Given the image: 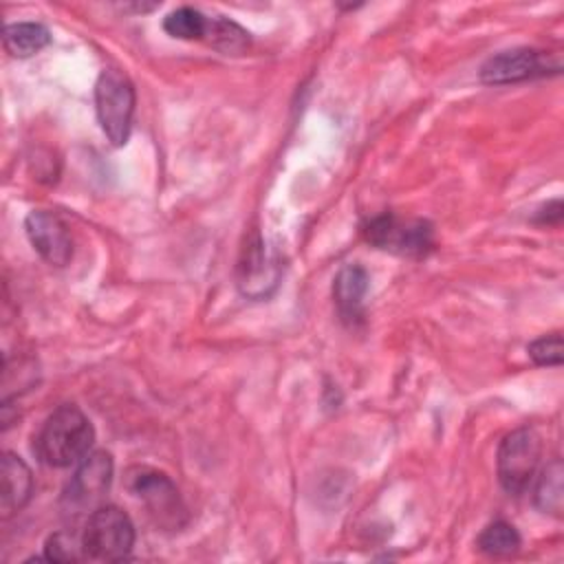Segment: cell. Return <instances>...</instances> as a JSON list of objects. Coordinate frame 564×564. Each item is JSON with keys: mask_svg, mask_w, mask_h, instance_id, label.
<instances>
[{"mask_svg": "<svg viewBox=\"0 0 564 564\" xmlns=\"http://www.w3.org/2000/svg\"><path fill=\"white\" fill-rule=\"evenodd\" d=\"M476 544L482 553H487L491 557H507V555L518 553L522 540L513 524H509L505 520H496L482 529Z\"/></svg>", "mask_w": 564, "mask_h": 564, "instance_id": "9a60e30c", "label": "cell"}, {"mask_svg": "<svg viewBox=\"0 0 564 564\" xmlns=\"http://www.w3.org/2000/svg\"><path fill=\"white\" fill-rule=\"evenodd\" d=\"M564 469L562 463L555 458L551 460L542 471L540 478L535 482V507L542 513H553V516H562V507H564Z\"/></svg>", "mask_w": 564, "mask_h": 564, "instance_id": "5bb4252c", "label": "cell"}, {"mask_svg": "<svg viewBox=\"0 0 564 564\" xmlns=\"http://www.w3.org/2000/svg\"><path fill=\"white\" fill-rule=\"evenodd\" d=\"M51 42V31L42 22L7 24L2 44L11 57H31Z\"/></svg>", "mask_w": 564, "mask_h": 564, "instance_id": "4fadbf2b", "label": "cell"}, {"mask_svg": "<svg viewBox=\"0 0 564 564\" xmlns=\"http://www.w3.org/2000/svg\"><path fill=\"white\" fill-rule=\"evenodd\" d=\"M280 280V260L273 251H269L262 236L253 234L238 262V289L247 297H267Z\"/></svg>", "mask_w": 564, "mask_h": 564, "instance_id": "9c48e42d", "label": "cell"}, {"mask_svg": "<svg viewBox=\"0 0 564 564\" xmlns=\"http://www.w3.org/2000/svg\"><path fill=\"white\" fill-rule=\"evenodd\" d=\"M44 557L48 562H77L84 555V546H82V538H73L70 533H53L46 544H44Z\"/></svg>", "mask_w": 564, "mask_h": 564, "instance_id": "ac0fdd59", "label": "cell"}, {"mask_svg": "<svg viewBox=\"0 0 564 564\" xmlns=\"http://www.w3.org/2000/svg\"><path fill=\"white\" fill-rule=\"evenodd\" d=\"M560 218H562V203H560V198L546 203V205L538 212V223H542V225L560 223Z\"/></svg>", "mask_w": 564, "mask_h": 564, "instance_id": "ffe728a7", "label": "cell"}, {"mask_svg": "<svg viewBox=\"0 0 564 564\" xmlns=\"http://www.w3.org/2000/svg\"><path fill=\"white\" fill-rule=\"evenodd\" d=\"M560 59L551 53L538 48H511L489 57L480 66V82L489 86L516 84L533 77H544L549 73H560Z\"/></svg>", "mask_w": 564, "mask_h": 564, "instance_id": "52a82bcc", "label": "cell"}, {"mask_svg": "<svg viewBox=\"0 0 564 564\" xmlns=\"http://www.w3.org/2000/svg\"><path fill=\"white\" fill-rule=\"evenodd\" d=\"M82 546L88 560H126L134 546V524L119 507L99 505L95 511L88 513L82 531Z\"/></svg>", "mask_w": 564, "mask_h": 564, "instance_id": "7a4b0ae2", "label": "cell"}, {"mask_svg": "<svg viewBox=\"0 0 564 564\" xmlns=\"http://www.w3.org/2000/svg\"><path fill=\"white\" fill-rule=\"evenodd\" d=\"M24 231L33 249L55 267H64L73 258V238L66 223L53 212H31L24 220Z\"/></svg>", "mask_w": 564, "mask_h": 564, "instance_id": "30bf717a", "label": "cell"}, {"mask_svg": "<svg viewBox=\"0 0 564 564\" xmlns=\"http://www.w3.org/2000/svg\"><path fill=\"white\" fill-rule=\"evenodd\" d=\"M366 240L379 249H390L403 256H425L432 249V227L425 220L401 223L392 214L377 216L364 227Z\"/></svg>", "mask_w": 564, "mask_h": 564, "instance_id": "ba28073f", "label": "cell"}, {"mask_svg": "<svg viewBox=\"0 0 564 564\" xmlns=\"http://www.w3.org/2000/svg\"><path fill=\"white\" fill-rule=\"evenodd\" d=\"M207 22L209 18L203 15L198 9L178 7L165 15L163 29L176 40H205Z\"/></svg>", "mask_w": 564, "mask_h": 564, "instance_id": "2e32d148", "label": "cell"}, {"mask_svg": "<svg viewBox=\"0 0 564 564\" xmlns=\"http://www.w3.org/2000/svg\"><path fill=\"white\" fill-rule=\"evenodd\" d=\"M205 42L223 53H240L249 44V33L229 18H209Z\"/></svg>", "mask_w": 564, "mask_h": 564, "instance_id": "e0dca14e", "label": "cell"}, {"mask_svg": "<svg viewBox=\"0 0 564 564\" xmlns=\"http://www.w3.org/2000/svg\"><path fill=\"white\" fill-rule=\"evenodd\" d=\"M130 491L145 505L156 527L181 529L187 522L185 502L167 474L139 467L130 474Z\"/></svg>", "mask_w": 564, "mask_h": 564, "instance_id": "5b68a950", "label": "cell"}, {"mask_svg": "<svg viewBox=\"0 0 564 564\" xmlns=\"http://www.w3.org/2000/svg\"><path fill=\"white\" fill-rule=\"evenodd\" d=\"M112 482V456L108 452H90L77 463L73 478L68 480L62 502L68 513L95 511L104 505V498Z\"/></svg>", "mask_w": 564, "mask_h": 564, "instance_id": "8992f818", "label": "cell"}, {"mask_svg": "<svg viewBox=\"0 0 564 564\" xmlns=\"http://www.w3.org/2000/svg\"><path fill=\"white\" fill-rule=\"evenodd\" d=\"M97 121L112 145H123L130 137L134 115V86L119 68H104L95 84Z\"/></svg>", "mask_w": 564, "mask_h": 564, "instance_id": "3957f363", "label": "cell"}, {"mask_svg": "<svg viewBox=\"0 0 564 564\" xmlns=\"http://www.w3.org/2000/svg\"><path fill=\"white\" fill-rule=\"evenodd\" d=\"M33 491V476L29 465L11 454L4 452L0 460V513L2 518H11L18 513L31 498Z\"/></svg>", "mask_w": 564, "mask_h": 564, "instance_id": "8fae6325", "label": "cell"}, {"mask_svg": "<svg viewBox=\"0 0 564 564\" xmlns=\"http://www.w3.org/2000/svg\"><path fill=\"white\" fill-rule=\"evenodd\" d=\"M368 291V273L359 264H346L339 269L333 282V295L344 322L352 324L364 315V297Z\"/></svg>", "mask_w": 564, "mask_h": 564, "instance_id": "7c38bea8", "label": "cell"}, {"mask_svg": "<svg viewBox=\"0 0 564 564\" xmlns=\"http://www.w3.org/2000/svg\"><path fill=\"white\" fill-rule=\"evenodd\" d=\"M527 350H529V357H531L538 366H560V364H562V357H564L562 337H560L557 333L538 337L535 341L529 344Z\"/></svg>", "mask_w": 564, "mask_h": 564, "instance_id": "d6986e66", "label": "cell"}, {"mask_svg": "<svg viewBox=\"0 0 564 564\" xmlns=\"http://www.w3.org/2000/svg\"><path fill=\"white\" fill-rule=\"evenodd\" d=\"M95 427L90 419L73 403L59 405L48 414L35 436V454L48 467H70L90 454Z\"/></svg>", "mask_w": 564, "mask_h": 564, "instance_id": "6da1fadb", "label": "cell"}, {"mask_svg": "<svg viewBox=\"0 0 564 564\" xmlns=\"http://www.w3.org/2000/svg\"><path fill=\"white\" fill-rule=\"evenodd\" d=\"M540 436L531 427H518L500 441L496 469L498 480L509 496H520L529 489L540 463Z\"/></svg>", "mask_w": 564, "mask_h": 564, "instance_id": "277c9868", "label": "cell"}]
</instances>
